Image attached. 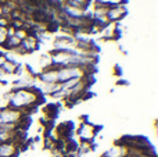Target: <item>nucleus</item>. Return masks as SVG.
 I'll use <instances>...</instances> for the list:
<instances>
[{"instance_id": "nucleus-6", "label": "nucleus", "mask_w": 158, "mask_h": 157, "mask_svg": "<svg viewBox=\"0 0 158 157\" xmlns=\"http://www.w3.org/2000/svg\"><path fill=\"white\" fill-rule=\"evenodd\" d=\"M128 155H129V149L123 143H121V142L118 141V142H115L111 147H108V149L101 155V157H125Z\"/></svg>"}, {"instance_id": "nucleus-5", "label": "nucleus", "mask_w": 158, "mask_h": 157, "mask_svg": "<svg viewBox=\"0 0 158 157\" xmlns=\"http://www.w3.org/2000/svg\"><path fill=\"white\" fill-rule=\"evenodd\" d=\"M126 15V2H119V3H110L108 11H107V19L108 22L112 24H118L122 21Z\"/></svg>"}, {"instance_id": "nucleus-1", "label": "nucleus", "mask_w": 158, "mask_h": 157, "mask_svg": "<svg viewBox=\"0 0 158 157\" xmlns=\"http://www.w3.org/2000/svg\"><path fill=\"white\" fill-rule=\"evenodd\" d=\"M4 99L6 106L19 110L24 114L29 116L43 102V95L35 85L27 86V88H13L10 92L6 93Z\"/></svg>"}, {"instance_id": "nucleus-11", "label": "nucleus", "mask_w": 158, "mask_h": 157, "mask_svg": "<svg viewBox=\"0 0 158 157\" xmlns=\"http://www.w3.org/2000/svg\"><path fill=\"white\" fill-rule=\"evenodd\" d=\"M0 53H2V50H0Z\"/></svg>"}, {"instance_id": "nucleus-3", "label": "nucleus", "mask_w": 158, "mask_h": 157, "mask_svg": "<svg viewBox=\"0 0 158 157\" xmlns=\"http://www.w3.org/2000/svg\"><path fill=\"white\" fill-rule=\"evenodd\" d=\"M98 131H100V127L92 124L87 120H83V121L79 124L78 129H77V136L79 138V142H83V143H93L94 138L97 136Z\"/></svg>"}, {"instance_id": "nucleus-8", "label": "nucleus", "mask_w": 158, "mask_h": 157, "mask_svg": "<svg viewBox=\"0 0 158 157\" xmlns=\"http://www.w3.org/2000/svg\"><path fill=\"white\" fill-rule=\"evenodd\" d=\"M93 0H65L64 4H69V6H74V7H78V8H82V10L87 11L92 4Z\"/></svg>"}, {"instance_id": "nucleus-4", "label": "nucleus", "mask_w": 158, "mask_h": 157, "mask_svg": "<svg viewBox=\"0 0 158 157\" xmlns=\"http://www.w3.org/2000/svg\"><path fill=\"white\" fill-rule=\"evenodd\" d=\"M39 35L36 32H29L28 36L21 42V46L18 47L14 54H19V56H28V54H32L33 52H36L39 47Z\"/></svg>"}, {"instance_id": "nucleus-10", "label": "nucleus", "mask_w": 158, "mask_h": 157, "mask_svg": "<svg viewBox=\"0 0 158 157\" xmlns=\"http://www.w3.org/2000/svg\"><path fill=\"white\" fill-rule=\"evenodd\" d=\"M125 157H132V156H129V155H128V156H125Z\"/></svg>"}, {"instance_id": "nucleus-9", "label": "nucleus", "mask_w": 158, "mask_h": 157, "mask_svg": "<svg viewBox=\"0 0 158 157\" xmlns=\"http://www.w3.org/2000/svg\"><path fill=\"white\" fill-rule=\"evenodd\" d=\"M8 39V27H2L0 25V49H3Z\"/></svg>"}, {"instance_id": "nucleus-2", "label": "nucleus", "mask_w": 158, "mask_h": 157, "mask_svg": "<svg viewBox=\"0 0 158 157\" xmlns=\"http://www.w3.org/2000/svg\"><path fill=\"white\" fill-rule=\"evenodd\" d=\"M28 122H29V116L24 114L22 111L8 107V106L0 108V125H14V127H21L25 129Z\"/></svg>"}, {"instance_id": "nucleus-7", "label": "nucleus", "mask_w": 158, "mask_h": 157, "mask_svg": "<svg viewBox=\"0 0 158 157\" xmlns=\"http://www.w3.org/2000/svg\"><path fill=\"white\" fill-rule=\"evenodd\" d=\"M21 150L22 147L19 145H17L15 142L0 143V157H17Z\"/></svg>"}]
</instances>
